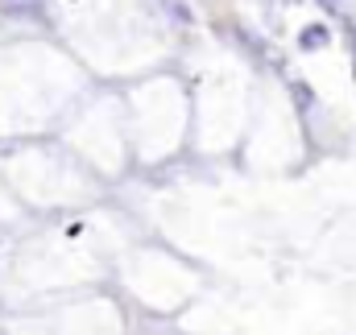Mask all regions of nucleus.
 <instances>
[{"label": "nucleus", "instance_id": "obj_1", "mask_svg": "<svg viewBox=\"0 0 356 335\" xmlns=\"http://www.w3.org/2000/svg\"><path fill=\"white\" fill-rule=\"evenodd\" d=\"M327 42H332V33H327L323 25H307V29L298 33V46H302V50H323Z\"/></svg>", "mask_w": 356, "mask_h": 335}, {"label": "nucleus", "instance_id": "obj_2", "mask_svg": "<svg viewBox=\"0 0 356 335\" xmlns=\"http://www.w3.org/2000/svg\"><path fill=\"white\" fill-rule=\"evenodd\" d=\"M315 4H323L327 13H340V0H315Z\"/></svg>", "mask_w": 356, "mask_h": 335}]
</instances>
